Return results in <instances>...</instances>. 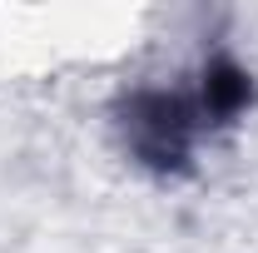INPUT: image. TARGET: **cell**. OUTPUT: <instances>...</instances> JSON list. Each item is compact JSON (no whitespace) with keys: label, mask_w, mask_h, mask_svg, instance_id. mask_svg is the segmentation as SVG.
I'll list each match as a JSON object with an SVG mask.
<instances>
[{"label":"cell","mask_w":258,"mask_h":253,"mask_svg":"<svg viewBox=\"0 0 258 253\" xmlns=\"http://www.w3.org/2000/svg\"><path fill=\"white\" fill-rule=\"evenodd\" d=\"M114 134L124 144V154L159 174V179H179L194 169V144L204 134L194 90H164V85H139L119 95L114 104Z\"/></svg>","instance_id":"obj_1"},{"label":"cell","mask_w":258,"mask_h":253,"mask_svg":"<svg viewBox=\"0 0 258 253\" xmlns=\"http://www.w3.org/2000/svg\"><path fill=\"white\" fill-rule=\"evenodd\" d=\"M194 104L204 129H228L238 124L248 109L258 104V80L248 65H238L228 50H214L199 65V85H194Z\"/></svg>","instance_id":"obj_2"}]
</instances>
